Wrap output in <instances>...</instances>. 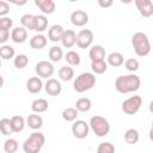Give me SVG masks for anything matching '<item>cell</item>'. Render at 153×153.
Here are the masks:
<instances>
[{
    "label": "cell",
    "mask_w": 153,
    "mask_h": 153,
    "mask_svg": "<svg viewBox=\"0 0 153 153\" xmlns=\"http://www.w3.org/2000/svg\"><path fill=\"white\" fill-rule=\"evenodd\" d=\"M141 86V80L136 74L120 75L115 80V88L120 93H131L136 92Z\"/></svg>",
    "instance_id": "cell-1"
},
{
    "label": "cell",
    "mask_w": 153,
    "mask_h": 153,
    "mask_svg": "<svg viewBox=\"0 0 153 153\" xmlns=\"http://www.w3.org/2000/svg\"><path fill=\"white\" fill-rule=\"evenodd\" d=\"M131 45L137 56L145 57L151 53V42L145 32H135L131 36Z\"/></svg>",
    "instance_id": "cell-2"
},
{
    "label": "cell",
    "mask_w": 153,
    "mask_h": 153,
    "mask_svg": "<svg viewBox=\"0 0 153 153\" xmlns=\"http://www.w3.org/2000/svg\"><path fill=\"white\" fill-rule=\"evenodd\" d=\"M45 143L44 134L39 131H33L23 143V151L25 153H39Z\"/></svg>",
    "instance_id": "cell-3"
},
{
    "label": "cell",
    "mask_w": 153,
    "mask_h": 153,
    "mask_svg": "<svg viewBox=\"0 0 153 153\" xmlns=\"http://www.w3.org/2000/svg\"><path fill=\"white\" fill-rule=\"evenodd\" d=\"M94 85H96V76L93 73H90V72H84L79 74L73 81V88L78 93L86 92L91 90Z\"/></svg>",
    "instance_id": "cell-4"
},
{
    "label": "cell",
    "mask_w": 153,
    "mask_h": 153,
    "mask_svg": "<svg viewBox=\"0 0 153 153\" xmlns=\"http://www.w3.org/2000/svg\"><path fill=\"white\" fill-rule=\"evenodd\" d=\"M88 127L96 134V136H98V137H104L110 131V123H109V121L105 117L99 116V115L92 116L90 118Z\"/></svg>",
    "instance_id": "cell-5"
},
{
    "label": "cell",
    "mask_w": 153,
    "mask_h": 153,
    "mask_svg": "<svg viewBox=\"0 0 153 153\" xmlns=\"http://www.w3.org/2000/svg\"><path fill=\"white\" fill-rule=\"evenodd\" d=\"M142 105V98L140 96H131L122 102V111L126 115H135Z\"/></svg>",
    "instance_id": "cell-6"
},
{
    "label": "cell",
    "mask_w": 153,
    "mask_h": 153,
    "mask_svg": "<svg viewBox=\"0 0 153 153\" xmlns=\"http://www.w3.org/2000/svg\"><path fill=\"white\" fill-rule=\"evenodd\" d=\"M35 72L37 74L38 78H44V79H50V76L54 74L55 69H54V66L50 61H47V60H42V61H38L35 66Z\"/></svg>",
    "instance_id": "cell-7"
},
{
    "label": "cell",
    "mask_w": 153,
    "mask_h": 153,
    "mask_svg": "<svg viewBox=\"0 0 153 153\" xmlns=\"http://www.w3.org/2000/svg\"><path fill=\"white\" fill-rule=\"evenodd\" d=\"M90 133V127L88 123L84 120H75L74 123L72 124V134L74 137L82 140L85 137H87Z\"/></svg>",
    "instance_id": "cell-8"
},
{
    "label": "cell",
    "mask_w": 153,
    "mask_h": 153,
    "mask_svg": "<svg viewBox=\"0 0 153 153\" xmlns=\"http://www.w3.org/2000/svg\"><path fill=\"white\" fill-rule=\"evenodd\" d=\"M93 42V32L88 29H82L76 33V45L80 49L88 48Z\"/></svg>",
    "instance_id": "cell-9"
},
{
    "label": "cell",
    "mask_w": 153,
    "mask_h": 153,
    "mask_svg": "<svg viewBox=\"0 0 153 153\" xmlns=\"http://www.w3.org/2000/svg\"><path fill=\"white\" fill-rule=\"evenodd\" d=\"M135 6L142 17L149 18L153 16V2L151 0H135Z\"/></svg>",
    "instance_id": "cell-10"
},
{
    "label": "cell",
    "mask_w": 153,
    "mask_h": 153,
    "mask_svg": "<svg viewBox=\"0 0 153 153\" xmlns=\"http://www.w3.org/2000/svg\"><path fill=\"white\" fill-rule=\"evenodd\" d=\"M69 19L74 26H84L88 23V14L82 10H75L71 13Z\"/></svg>",
    "instance_id": "cell-11"
},
{
    "label": "cell",
    "mask_w": 153,
    "mask_h": 153,
    "mask_svg": "<svg viewBox=\"0 0 153 153\" xmlns=\"http://www.w3.org/2000/svg\"><path fill=\"white\" fill-rule=\"evenodd\" d=\"M44 90L49 96H59L62 92V85L57 79L50 78L47 80V82L44 84Z\"/></svg>",
    "instance_id": "cell-12"
},
{
    "label": "cell",
    "mask_w": 153,
    "mask_h": 153,
    "mask_svg": "<svg viewBox=\"0 0 153 153\" xmlns=\"http://www.w3.org/2000/svg\"><path fill=\"white\" fill-rule=\"evenodd\" d=\"M10 37L14 43H18V44L24 43L27 39V30L24 29L23 26H17V27L12 29Z\"/></svg>",
    "instance_id": "cell-13"
},
{
    "label": "cell",
    "mask_w": 153,
    "mask_h": 153,
    "mask_svg": "<svg viewBox=\"0 0 153 153\" xmlns=\"http://www.w3.org/2000/svg\"><path fill=\"white\" fill-rule=\"evenodd\" d=\"M35 5L44 14H53L56 10V5L53 0H35Z\"/></svg>",
    "instance_id": "cell-14"
},
{
    "label": "cell",
    "mask_w": 153,
    "mask_h": 153,
    "mask_svg": "<svg viewBox=\"0 0 153 153\" xmlns=\"http://www.w3.org/2000/svg\"><path fill=\"white\" fill-rule=\"evenodd\" d=\"M65 29L60 25V24H54L49 27L48 30V39L51 42H59L62 38Z\"/></svg>",
    "instance_id": "cell-15"
},
{
    "label": "cell",
    "mask_w": 153,
    "mask_h": 153,
    "mask_svg": "<svg viewBox=\"0 0 153 153\" xmlns=\"http://www.w3.org/2000/svg\"><path fill=\"white\" fill-rule=\"evenodd\" d=\"M61 42H62V45L65 48H72L73 45H75L76 43V33L74 30H65L63 31V35H62V38H61Z\"/></svg>",
    "instance_id": "cell-16"
},
{
    "label": "cell",
    "mask_w": 153,
    "mask_h": 153,
    "mask_svg": "<svg viewBox=\"0 0 153 153\" xmlns=\"http://www.w3.org/2000/svg\"><path fill=\"white\" fill-rule=\"evenodd\" d=\"M26 88L30 93H38L41 92V90L43 88V82L42 79L38 76H31L29 78V80L26 81Z\"/></svg>",
    "instance_id": "cell-17"
},
{
    "label": "cell",
    "mask_w": 153,
    "mask_h": 153,
    "mask_svg": "<svg viewBox=\"0 0 153 153\" xmlns=\"http://www.w3.org/2000/svg\"><path fill=\"white\" fill-rule=\"evenodd\" d=\"M47 43H48V38L42 33H37V35L32 36L30 38V41H29L30 47L32 49H37V50L38 49H43L47 45Z\"/></svg>",
    "instance_id": "cell-18"
},
{
    "label": "cell",
    "mask_w": 153,
    "mask_h": 153,
    "mask_svg": "<svg viewBox=\"0 0 153 153\" xmlns=\"http://www.w3.org/2000/svg\"><path fill=\"white\" fill-rule=\"evenodd\" d=\"M25 123H26V126L29 128H31L33 130H37V129H39L43 126V118L38 114H31L25 120Z\"/></svg>",
    "instance_id": "cell-19"
},
{
    "label": "cell",
    "mask_w": 153,
    "mask_h": 153,
    "mask_svg": "<svg viewBox=\"0 0 153 153\" xmlns=\"http://www.w3.org/2000/svg\"><path fill=\"white\" fill-rule=\"evenodd\" d=\"M88 57L91 59V62L92 61L105 60V49L99 44L93 45L88 51Z\"/></svg>",
    "instance_id": "cell-20"
},
{
    "label": "cell",
    "mask_w": 153,
    "mask_h": 153,
    "mask_svg": "<svg viewBox=\"0 0 153 153\" xmlns=\"http://www.w3.org/2000/svg\"><path fill=\"white\" fill-rule=\"evenodd\" d=\"M48 106H49V103L44 98H37L31 103V110L33 111V114L45 112L48 110Z\"/></svg>",
    "instance_id": "cell-21"
},
{
    "label": "cell",
    "mask_w": 153,
    "mask_h": 153,
    "mask_svg": "<svg viewBox=\"0 0 153 153\" xmlns=\"http://www.w3.org/2000/svg\"><path fill=\"white\" fill-rule=\"evenodd\" d=\"M123 62H124V56L118 51H112L108 55L106 63L110 65L111 67H120L123 65Z\"/></svg>",
    "instance_id": "cell-22"
},
{
    "label": "cell",
    "mask_w": 153,
    "mask_h": 153,
    "mask_svg": "<svg viewBox=\"0 0 153 153\" xmlns=\"http://www.w3.org/2000/svg\"><path fill=\"white\" fill-rule=\"evenodd\" d=\"M48 27V19L43 14H37L35 16V26L33 30L37 31L38 33H42L43 31H45Z\"/></svg>",
    "instance_id": "cell-23"
},
{
    "label": "cell",
    "mask_w": 153,
    "mask_h": 153,
    "mask_svg": "<svg viewBox=\"0 0 153 153\" xmlns=\"http://www.w3.org/2000/svg\"><path fill=\"white\" fill-rule=\"evenodd\" d=\"M11 124H12V129H13V133H19V131H23L24 128H25V118L20 115H16V116H12L11 118Z\"/></svg>",
    "instance_id": "cell-24"
},
{
    "label": "cell",
    "mask_w": 153,
    "mask_h": 153,
    "mask_svg": "<svg viewBox=\"0 0 153 153\" xmlns=\"http://www.w3.org/2000/svg\"><path fill=\"white\" fill-rule=\"evenodd\" d=\"M79 112H87L91 110L92 108V102L90 98L86 97H81L75 102V106H74Z\"/></svg>",
    "instance_id": "cell-25"
},
{
    "label": "cell",
    "mask_w": 153,
    "mask_h": 153,
    "mask_svg": "<svg viewBox=\"0 0 153 153\" xmlns=\"http://www.w3.org/2000/svg\"><path fill=\"white\" fill-rule=\"evenodd\" d=\"M139 139H140V134H139L137 129H135V128H129V129L124 133V141H126L127 143H129V145H135V143H137Z\"/></svg>",
    "instance_id": "cell-26"
},
{
    "label": "cell",
    "mask_w": 153,
    "mask_h": 153,
    "mask_svg": "<svg viewBox=\"0 0 153 153\" xmlns=\"http://www.w3.org/2000/svg\"><path fill=\"white\" fill-rule=\"evenodd\" d=\"M59 78L62 81H69L74 78V69L69 66H62L59 69Z\"/></svg>",
    "instance_id": "cell-27"
},
{
    "label": "cell",
    "mask_w": 153,
    "mask_h": 153,
    "mask_svg": "<svg viewBox=\"0 0 153 153\" xmlns=\"http://www.w3.org/2000/svg\"><path fill=\"white\" fill-rule=\"evenodd\" d=\"M14 56H16V50L12 45L4 44L2 47H0V59L1 60H11V59H14Z\"/></svg>",
    "instance_id": "cell-28"
},
{
    "label": "cell",
    "mask_w": 153,
    "mask_h": 153,
    "mask_svg": "<svg viewBox=\"0 0 153 153\" xmlns=\"http://www.w3.org/2000/svg\"><path fill=\"white\" fill-rule=\"evenodd\" d=\"M48 56H49V60H50L51 62H59V61L63 57L62 48H60L59 45H53V47L49 49Z\"/></svg>",
    "instance_id": "cell-29"
},
{
    "label": "cell",
    "mask_w": 153,
    "mask_h": 153,
    "mask_svg": "<svg viewBox=\"0 0 153 153\" xmlns=\"http://www.w3.org/2000/svg\"><path fill=\"white\" fill-rule=\"evenodd\" d=\"M91 69L93 74H103L108 69V63L105 60H99V61H92L91 62Z\"/></svg>",
    "instance_id": "cell-30"
},
{
    "label": "cell",
    "mask_w": 153,
    "mask_h": 153,
    "mask_svg": "<svg viewBox=\"0 0 153 153\" xmlns=\"http://www.w3.org/2000/svg\"><path fill=\"white\" fill-rule=\"evenodd\" d=\"M20 24L26 30H33V26H35V16L33 14H30V13L23 14L20 17Z\"/></svg>",
    "instance_id": "cell-31"
},
{
    "label": "cell",
    "mask_w": 153,
    "mask_h": 153,
    "mask_svg": "<svg viewBox=\"0 0 153 153\" xmlns=\"http://www.w3.org/2000/svg\"><path fill=\"white\" fill-rule=\"evenodd\" d=\"M65 60L67 61V63L69 66H79L80 65V55L74 50L67 51L65 55Z\"/></svg>",
    "instance_id": "cell-32"
},
{
    "label": "cell",
    "mask_w": 153,
    "mask_h": 153,
    "mask_svg": "<svg viewBox=\"0 0 153 153\" xmlns=\"http://www.w3.org/2000/svg\"><path fill=\"white\" fill-rule=\"evenodd\" d=\"M29 63V57L25 55V54H18L14 56L13 59V65L17 69H23L27 66Z\"/></svg>",
    "instance_id": "cell-33"
},
{
    "label": "cell",
    "mask_w": 153,
    "mask_h": 153,
    "mask_svg": "<svg viewBox=\"0 0 153 153\" xmlns=\"http://www.w3.org/2000/svg\"><path fill=\"white\" fill-rule=\"evenodd\" d=\"M0 133L5 136H8L13 133L12 129V124H11V120L10 118H1L0 120Z\"/></svg>",
    "instance_id": "cell-34"
},
{
    "label": "cell",
    "mask_w": 153,
    "mask_h": 153,
    "mask_svg": "<svg viewBox=\"0 0 153 153\" xmlns=\"http://www.w3.org/2000/svg\"><path fill=\"white\" fill-rule=\"evenodd\" d=\"M78 114L79 111L75 108H66L62 111V118L67 122H74L78 117Z\"/></svg>",
    "instance_id": "cell-35"
},
{
    "label": "cell",
    "mask_w": 153,
    "mask_h": 153,
    "mask_svg": "<svg viewBox=\"0 0 153 153\" xmlns=\"http://www.w3.org/2000/svg\"><path fill=\"white\" fill-rule=\"evenodd\" d=\"M18 147H19L18 141L16 139H12V137L7 139L4 143V151L6 153H16L18 151Z\"/></svg>",
    "instance_id": "cell-36"
},
{
    "label": "cell",
    "mask_w": 153,
    "mask_h": 153,
    "mask_svg": "<svg viewBox=\"0 0 153 153\" xmlns=\"http://www.w3.org/2000/svg\"><path fill=\"white\" fill-rule=\"evenodd\" d=\"M123 65H124V67H126L127 71L133 72V73L136 72V71L139 69V67H140V62H139L136 59H134V57L127 59V60L123 62Z\"/></svg>",
    "instance_id": "cell-37"
},
{
    "label": "cell",
    "mask_w": 153,
    "mask_h": 153,
    "mask_svg": "<svg viewBox=\"0 0 153 153\" xmlns=\"http://www.w3.org/2000/svg\"><path fill=\"white\" fill-rule=\"evenodd\" d=\"M96 153H115V146L109 141L100 142L97 147Z\"/></svg>",
    "instance_id": "cell-38"
},
{
    "label": "cell",
    "mask_w": 153,
    "mask_h": 153,
    "mask_svg": "<svg viewBox=\"0 0 153 153\" xmlns=\"http://www.w3.org/2000/svg\"><path fill=\"white\" fill-rule=\"evenodd\" d=\"M12 25H13V20L10 17H2V18H0V29L1 30L10 31V29H12Z\"/></svg>",
    "instance_id": "cell-39"
},
{
    "label": "cell",
    "mask_w": 153,
    "mask_h": 153,
    "mask_svg": "<svg viewBox=\"0 0 153 153\" xmlns=\"http://www.w3.org/2000/svg\"><path fill=\"white\" fill-rule=\"evenodd\" d=\"M8 13H10V4L7 1L0 0V18L7 17Z\"/></svg>",
    "instance_id": "cell-40"
},
{
    "label": "cell",
    "mask_w": 153,
    "mask_h": 153,
    "mask_svg": "<svg viewBox=\"0 0 153 153\" xmlns=\"http://www.w3.org/2000/svg\"><path fill=\"white\" fill-rule=\"evenodd\" d=\"M10 39V31L0 29V44H5Z\"/></svg>",
    "instance_id": "cell-41"
},
{
    "label": "cell",
    "mask_w": 153,
    "mask_h": 153,
    "mask_svg": "<svg viewBox=\"0 0 153 153\" xmlns=\"http://www.w3.org/2000/svg\"><path fill=\"white\" fill-rule=\"evenodd\" d=\"M112 4H114V1H111V0H105V1L104 0H98V5L103 8H108V7L112 6Z\"/></svg>",
    "instance_id": "cell-42"
},
{
    "label": "cell",
    "mask_w": 153,
    "mask_h": 153,
    "mask_svg": "<svg viewBox=\"0 0 153 153\" xmlns=\"http://www.w3.org/2000/svg\"><path fill=\"white\" fill-rule=\"evenodd\" d=\"M4 82H5V81H4V76L0 74V88H2V86H4Z\"/></svg>",
    "instance_id": "cell-43"
},
{
    "label": "cell",
    "mask_w": 153,
    "mask_h": 153,
    "mask_svg": "<svg viewBox=\"0 0 153 153\" xmlns=\"http://www.w3.org/2000/svg\"><path fill=\"white\" fill-rule=\"evenodd\" d=\"M1 65H2V61H1V59H0V68H1Z\"/></svg>",
    "instance_id": "cell-44"
}]
</instances>
